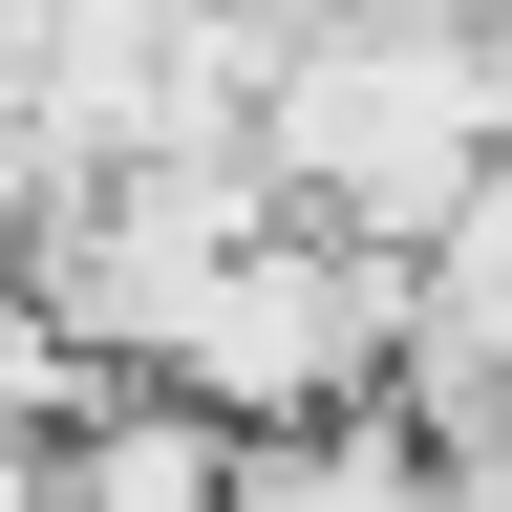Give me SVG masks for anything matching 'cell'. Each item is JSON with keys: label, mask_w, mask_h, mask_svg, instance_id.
I'll use <instances>...</instances> for the list:
<instances>
[{"label": "cell", "mask_w": 512, "mask_h": 512, "mask_svg": "<svg viewBox=\"0 0 512 512\" xmlns=\"http://www.w3.org/2000/svg\"><path fill=\"white\" fill-rule=\"evenodd\" d=\"M256 171H278V214H320V235L427 256L470 214V171H491L470 22H278L256 43Z\"/></svg>", "instance_id": "cell-1"}, {"label": "cell", "mask_w": 512, "mask_h": 512, "mask_svg": "<svg viewBox=\"0 0 512 512\" xmlns=\"http://www.w3.org/2000/svg\"><path fill=\"white\" fill-rule=\"evenodd\" d=\"M406 278H427V256L278 214V235H235V256H214V299L171 320V363H150V384H171V406H214V427H342V406H384Z\"/></svg>", "instance_id": "cell-2"}, {"label": "cell", "mask_w": 512, "mask_h": 512, "mask_svg": "<svg viewBox=\"0 0 512 512\" xmlns=\"http://www.w3.org/2000/svg\"><path fill=\"white\" fill-rule=\"evenodd\" d=\"M43 448H64V427H0V512H43Z\"/></svg>", "instance_id": "cell-3"}]
</instances>
